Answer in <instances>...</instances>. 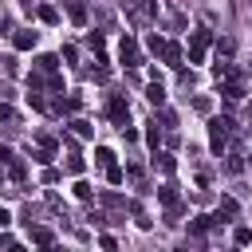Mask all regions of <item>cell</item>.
<instances>
[{"label":"cell","mask_w":252,"mask_h":252,"mask_svg":"<svg viewBox=\"0 0 252 252\" xmlns=\"http://www.w3.org/2000/svg\"><path fill=\"white\" fill-rule=\"evenodd\" d=\"M232 126H236V122H232L228 114H213V118H209V146H213V154H217V158H220V154L228 150Z\"/></svg>","instance_id":"6da1fadb"},{"label":"cell","mask_w":252,"mask_h":252,"mask_svg":"<svg viewBox=\"0 0 252 252\" xmlns=\"http://www.w3.org/2000/svg\"><path fill=\"white\" fill-rule=\"evenodd\" d=\"M209 47H213V32H209V28L189 32V63H205Z\"/></svg>","instance_id":"7a4b0ae2"},{"label":"cell","mask_w":252,"mask_h":252,"mask_svg":"<svg viewBox=\"0 0 252 252\" xmlns=\"http://www.w3.org/2000/svg\"><path fill=\"white\" fill-rule=\"evenodd\" d=\"M220 98H224V102H240V98H244V75H240V71H232V75L220 79Z\"/></svg>","instance_id":"3957f363"},{"label":"cell","mask_w":252,"mask_h":252,"mask_svg":"<svg viewBox=\"0 0 252 252\" xmlns=\"http://www.w3.org/2000/svg\"><path fill=\"white\" fill-rule=\"evenodd\" d=\"M106 118H110L114 126H126V122H130V102H126V94H110V98H106Z\"/></svg>","instance_id":"277c9868"},{"label":"cell","mask_w":252,"mask_h":252,"mask_svg":"<svg viewBox=\"0 0 252 252\" xmlns=\"http://www.w3.org/2000/svg\"><path fill=\"white\" fill-rule=\"evenodd\" d=\"M118 59H122L126 67H138V63H142V51H138V39H134V35H122V43H118Z\"/></svg>","instance_id":"5b68a950"},{"label":"cell","mask_w":252,"mask_h":252,"mask_svg":"<svg viewBox=\"0 0 252 252\" xmlns=\"http://www.w3.org/2000/svg\"><path fill=\"white\" fill-rule=\"evenodd\" d=\"M161 63H165V67H173V71H181V63H185V51H181V43L165 39V43H161Z\"/></svg>","instance_id":"8992f818"},{"label":"cell","mask_w":252,"mask_h":252,"mask_svg":"<svg viewBox=\"0 0 252 252\" xmlns=\"http://www.w3.org/2000/svg\"><path fill=\"white\" fill-rule=\"evenodd\" d=\"M154 12H158V0H134V8H130L134 24H150V20H154Z\"/></svg>","instance_id":"52a82bcc"},{"label":"cell","mask_w":252,"mask_h":252,"mask_svg":"<svg viewBox=\"0 0 252 252\" xmlns=\"http://www.w3.org/2000/svg\"><path fill=\"white\" fill-rule=\"evenodd\" d=\"M209 228H217V220H213L209 213H197V217L189 220V236H205Z\"/></svg>","instance_id":"ba28073f"},{"label":"cell","mask_w":252,"mask_h":252,"mask_svg":"<svg viewBox=\"0 0 252 252\" xmlns=\"http://www.w3.org/2000/svg\"><path fill=\"white\" fill-rule=\"evenodd\" d=\"M28 228H32V244H39V248H51L55 244V232L47 224H28Z\"/></svg>","instance_id":"9c48e42d"},{"label":"cell","mask_w":252,"mask_h":252,"mask_svg":"<svg viewBox=\"0 0 252 252\" xmlns=\"http://www.w3.org/2000/svg\"><path fill=\"white\" fill-rule=\"evenodd\" d=\"M35 39H39V32H32V28H24V32H16V35H12L16 51H32V47H35Z\"/></svg>","instance_id":"30bf717a"},{"label":"cell","mask_w":252,"mask_h":252,"mask_svg":"<svg viewBox=\"0 0 252 252\" xmlns=\"http://www.w3.org/2000/svg\"><path fill=\"white\" fill-rule=\"evenodd\" d=\"M150 165H154V169H161V173H173V169H177V161H173V154H165V150H154V158H150Z\"/></svg>","instance_id":"8fae6325"},{"label":"cell","mask_w":252,"mask_h":252,"mask_svg":"<svg viewBox=\"0 0 252 252\" xmlns=\"http://www.w3.org/2000/svg\"><path fill=\"white\" fill-rule=\"evenodd\" d=\"M87 47L94 51V59H98V63H106V55H102V51H106V39H102V32H87Z\"/></svg>","instance_id":"7c38bea8"},{"label":"cell","mask_w":252,"mask_h":252,"mask_svg":"<svg viewBox=\"0 0 252 252\" xmlns=\"http://www.w3.org/2000/svg\"><path fill=\"white\" fill-rule=\"evenodd\" d=\"M32 71H43V75H55L59 71V55H35Z\"/></svg>","instance_id":"4fadbf2b"},{"label":"cell","mask_w":252,"mask_h":252,"mask_svg":"<svg viewBox=\"0 0 252 252\" xmlns=\"http://www.w3.org/2000/svg\"><path fill=\"white\" fill-rule=\"evenodd\" d=\"M146 98H150L154 106H161V102H165V87H161V79H150V87H146Z\"/></svg>","instance_id":"5bb4252c"},{"label":"cell","mask_w":252,"mask_h":252,"mask_svg":"<svg viewBox=\"0 0 252 252\" xmlns=\"http://www.w3.org/2000/svg\"><path fill=\"white\" fill-rule=\"evenodd\" d=\"M71 134H75V138H94V126H91L87 118H71Z\"/></svg>","instance_id":"9a60e30c"},{"label":"cell","mask_w":252,"mask_h":252,"mask_svg":"<svg viewBox=\"0 0 252 252\" xmlns=\"http://www.w3.org/2000/svg\"><path fill=\"white\" fill-rule=\"evenodd\" d=\"M63 169H67V173H75V177H79V173L87 169V161H83V158L75 154V146H71V154H67V161H63Z\"/></svg>","instance_id":"2e32d148"},{"label":"cell","mask_w":252,"mask_h":252,"mask_svg":"<svg viewBox=\"0 0 252 252\" xmlns=\"http://www.w3.org/2000/svg\"><path fill=\"white\" fill-rule=\"evenodd\" d=\"M158 201H161V205H177V185H169V181L158 185Z\"/></svg>","instance_id":"e0dca14e"},{"label":"cell","mask_w":252,"mask_h":252,"mask_svg":"<svg viewBox=\"0 0 252 252\" xmlns=\"http://www.w3.org/2000/svg\"><path fill=\"white\" fill-rule=\"evenodd\" d=\"M63 4H67V16H71L75 24H87V8H83L79 0H63Z\"/></svg>","instance_id":"ac0fdd59"},{"label":"cell","mask_w":252,"mask_h":252,"mask_svg":"<svg viewBox=\"0 0 252 252\" xmlns=\"http://www.w3.org/2000/svg\"><path fill=\"white\" fill-rule=\"evenodd\" d=\"M161 130H165V126H158V122H150V126H146V146H150V150H158V142H161Z\"/></svg>","instance_id":"d6986e66"},{"label":"cell","mask_w":252,"mask_h":252,"mask_svg":"<svg viewBox=\"0 0 252 252\" xmlns=\"http://www.w3.org/2000/svg\"><path fill=\"white\" fill-rule=\"evenodd\" d=\"M110 161H114V150H106V146H94V165H98V169H106Z\"/></svg>","instance_id":"ffe728a7"},{"label":"cell","mask_w":252,"mask_h":252,"mask_svg":"<svg viewBox=\"0 0 252 252\" xmlns=\"http://www.w3.org/2000/svg\"><path fill=\"white\" fill-rule=\"evenodd\" d=\"M224 158H228V161H224V169H228V173H240V169H244V158H240L236 150H224Z\"/></svg>","instance_id":"44dd1931"},{"label":"cell","mask_w":252,"mask_h":252,"mask_svg":"<svg viewBox=\"0 0 252 252\" xmlns=\"http://www.w3.org/2000/svg\"><path fill=\"white\" fill-rule=\"evenodd\" d=\"M106 181H110V185H122V181H126V169H122L118 161H110V165H106Z\"/></svg>","instance_id":"7402d4cb"},{"label":"cell","mask_w":252,"mask_h":252,"mask_svg":"<svg viewBox=\"0 0 252 252\" xmlns=\"http://www.w3.org/2000/svg\"><path fill=\"white\" fill-rule=\"evenodd\" d=\"M232 244H240V248L252 244V228H248V224H236V228H232Z\"/></svg>","instance_id":"603a6c76"},{"label":"cell","mask_w":252,"mask_h":252,"mask_svg":"<svg viewBox=\"0 0 252 252\" xmlns=\"http://www.w3.org/2000/svg\"><path fill=\"white\" fill-rule=\"evenodd\" d=\"M35 16H39L43 24H59V12H55L51 4H39V8H35Z\"/></svg>","instance_id":"cb8c5ba5"},{"label":"cell","mask_w":252,"mask_h":252,"mask_svg":"<svg viewBox=\"0 0 252 252\" xmlns=\"http://www.w3.org/2000/svg\"><path fill=\"white\" fill-rule=\"evenodd\" d=\"M75 197H79V201H87V205H91V201H94V189H91V185H87V181H75Z\"/></svg>","instance_id":"d4e9b609"},{"label":"cell","mask_w":252,"mask_h":252,"mask_svg":"<svg viewBox=\"0 0 252 252\" xmlns=\"http://www.w3.org/2000/svg\"><path fill=\"white\" fill-rule=\"evenodd\" d=\"M102 205H110V209H126L130 201H126V197H118V193H102Z\"/></svg>","instance_id":"484cf974"},{"label":"cell","mask_w":252,"mask_h":252,"mask_svg":"<svg viewBox=\"0 0 252 252\" xmlns=\"http://www.w3.org/2000/svg\"><path fill=\"white\" fill-rule=\"evenodd\" d=\"M161 43H165V35H158V32H154V35L146 39V47H150V55H161Z\"/></svg>","instance_id":"4316f807"},{"label":"cell","mask_w":252,"mask_h":252,"mask_svg":"<svg viewBox=\"0 0 252 252\" xmlns=\"http://www.w3.org/2000/svg\"><path fill=\"white\" fill-rule=\"evenodd\" d=\"M51 158H55V154H51V150H43V146H35V150H32V161H39V165H47Z\"/></svg>","instance_id":"83f0119b"},{"label":"cell","mask_w":252,"mask_h":252,"mask_svg":"<svg viewBox=\"0 0 252 252\" xmlns=\"http://www.w3.org/2000/svg\"><path fill=\"white\" fill-rule=\"evenodd\" d=\"M193 110H201V114H209V110H213V102H209L205 94H197V98H193Z\"/></svg>","instance_id":"f1b7e54d"},{"label":"cell","mask_w":252,"mask_h":252,"mask_svg":"<svg viewBox=\"0 0 252 252\" xmlns=\"http://www.w3.org/2000/svg\"><path fill=\"white\" fill-rule=\"evenodd\" d=\"M63 59L75 63V59H79V47H75V43H63Z\"/></svg>","instance_id":"f546056e"},{"label":"cell","mask_w":252,"mask_h":252,"mask_svg":"<svg viewBox=\"0 0 252 252\" xmlns=\"http://www.w3.org/2000/svg\"><path fill=\"white\" fill-rule=\"evenodd\" d=\"M158 110H161V122H165V126H177V114H173V110H165V102H161Z\"/></svg>","instance_id":"4dcf8cb0"},{"label":"cell","mask_w":252,"mask_h":252,"mask_svg":"<svg viewBox=\"0 0 252 252\" xmlns=\"http://www.w3.org/2000/svg\"><path fill=\"white\" fill-rule=\"evenodd\" d=\"M59 181V169H51V165H43V185H55Z\"/></svg>","instance_id":"1f68e13d"},{"label":"cell","mask_w":252,"mask_h":252,"mask_svg":"<svg viewBox=\"0 0 252 252\" xmlns=\"http://www.w3.org/2000/svg\"><path fill=\"white\" fill-rule=\"evenodd\" d=\"M220 213L232 217V213H236V197H220Z\"/></svg>","instance_id":"d6a6232c"},{"label":"cell","mask_w":252,"mask_h":252,"mask_svg":"<svg viewBox=\"0 0 252 252\" xmlns=\"http://www.w3.org/2000/svg\"><path fill=\"white\" fill-rule=\"evenodd\" d=\"M217 55H224V59H228V55H232V39H220V43H217Z\"/></svg>","instance_id":"836d02e7"},{"label":"cell","mask_w":252,"mask_h":252,"mask_svg":"<svg viewBox=\"0 0 252 252\" xmlns=\"http://www.w3.org/2000/svg\"><path fill=\"white\" fill-rule=\"evenodd\" d=\"M126 177L130 181H142V165H126Z\"/></svg>","instance_id":"e575fe53"},{"label":"cell","mask_w":252,"mask_h":252,"mask_svg":"<svg viewBox=\"0 0 252 252\" xmlns=\"http://www.w3.org/2000/svg\"><path fill=\"white\" fill-rule=\"evenodd\" d=\"M0 118H4V122H12V118H16V110H12L8 102H0Z\"/></svg>","instance_id":"d590c367"},{"label":"cell","mask_w":252,"mask_h":252,"mask_svg":"<svg viewBox=\"0 0 252 252\" xmlns=\"http://www.w3.org/2000/svg\"><path fill=\"white\" fill-rule=\"evenodd\" d=\"M12 158H16V154H12V150H8V146H0V165H8V161H12Z\"/></svg>","instance_id":"8d00e7d4"},{"label":"cell","mask_w":252,"mask_h":252,"mask_svg":"<svg viewBox=\"0 0 252 252\" xmlns=\"http://www.w3.org/2000/svg\"><path fill=\"white\" fill-rule=\"evenodd\" d=\"M8 224H12V213H8L4 205H0V228H8Z\"/></svg>","instance_id":"74e56055"},{"label":"cell","mask_w":252,"mask_h":252,"mask_svg":"<svg viewBox=\"0 0 252 252\" xmlns=\"http://www.w3.org/2000/svg\"><path fill=\"white\" fill-rule=\"evenodd\" d=\"M0 248H16V240H12L8 232H0Z\"/></svg>","instance_id":"f35d334b"}]
</instances>
